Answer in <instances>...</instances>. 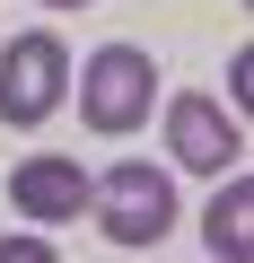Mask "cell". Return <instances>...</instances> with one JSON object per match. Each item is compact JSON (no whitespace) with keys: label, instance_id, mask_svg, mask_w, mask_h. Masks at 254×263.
I'll return each mask as SVG.
<instances>
[{"label":"cell","instance_id":"obj_1","mask_svg":"<svg viewBox=\"0 0 254 263\" xmlns=\"http://www.w3.org/2000/svg\"><path fill=\"white\" fill-rule=\"evenodd\" d=\"M70 79H79V114H88V132H105V141L141 132L149 105H158V62H149L141 44H96Z\"/></svg>","mask_w":254,"mask_h":263},{"label":"cell","instance_id":"obj_2","mask_svg":"<svg viewBox=\"0 0 254 263\" xmlns=\"http://www.w3.org/2000/svg\"><path fill=\"white\" fill-rule=\"evenodd\" d=\"M88 211H96V228L114 237V246H158L167 228H175V176L167 167H149V158H123V167H105V176H88Z\"/></svg>","mask_w":254,"mask_h":263},{"label":"cell","instance_id":"obj_3","mask_svg":"<svg viewBox=\"0 0 254 263\" xmlns=\"http://www.w3.org/2000/svg\"><path fill=\"white\" fill-rule=\"evenodd\" d=\"M62 97H70V44L53 27L9 35V53H0V123H9V132H35V123L62 114Z\"/></svg>","mask_w":254,"mask_h":263},{"label":"cell","instance_id":"obj_4","mask_svg":"<svg viewBox=\"0 0 254 263\" xmlns=\"http://www.w3.org/2000/svg\"><path fill=\"white\" fill-rule=\"evenodd\" d=\"M167 158L184 176H228L245 167V123L219 97H167Z\"/></svg>","mask_w":254,"mask_h":263},{"label":"cell","instance_id":"obj_5","mask_svg":"<svg viewBox=\"0 0 254 263\" xmlns=\"http://www.w3.org/2000/svg\"><path fill=\"white\" fill-rule=\"evenodd\" d=\"M9 202H18V219L62 228V219H79V211H88V167H79V158H62V149H35V158H18V167H9Z\"/></svg>","mask_w":254,"mask_h":263},{"label":"cell","instance_id":"obj_6","mask_svg":"<svg viewBox=\"0 0 254 263\" xmlns=\"http://www.w3.org/2000/svg\"><path fill=\"white\" fill-rule=\"evenodd\" d=\"M210 184H219L210 211H202L210 263H254V184H245V167H228V176H210Z\"/></svg>","mask_w":254,"mask_h":263},{"label":"cell","instance_id":"obj_7","mask_svg":"<svg viewBox=\"0 0 254 263\" xmlns=\"http://www.w3.org/2000/svg\"><path fill=\"white\" fill-rule=\"evenodd\" d=\"M0 263H62L44 228H18V237H0Z\"/></svg>","mask_w":254,"mask_h":263},{"label":"cell","instance_id":"obj_8","mask_svg":"<svg viewBox=\"0 0 254 263\" xmlns=\"http://www.w3.org/2000/svg\"><path fill=\"white\" fill-rule=\"evenodd\" d=\"M228 97H237V105L254 97V53H237V62H228Z\"/></svg>","mask_w":254,"mask_h":263},{"label":"cell","instance_id":"obj_9","mask_svg":"<svg viewBox=\"0 0 254 263\" xmlns=\"http://www.w3.org/2000/svg\"><path fill=\"white\" fill-rule=\"evenodd\" d=\"M44 9H88V0H44Z\"/></svg>","mask_w":254,"mask_h":263}]
</instances>
